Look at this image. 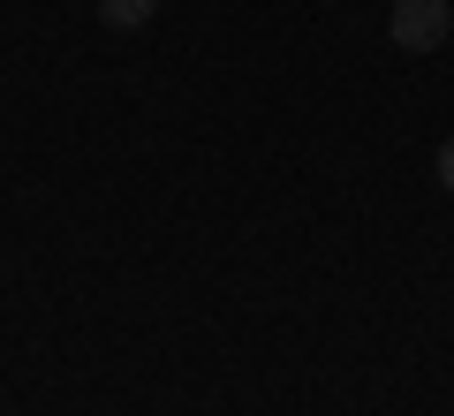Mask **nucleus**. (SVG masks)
Here are the masks:
<instances>
[{
	"label": "nucleus",
	"mask_w": 454,
	"mask_h": 416,
	"mask_svg": "<svg viewBox=\"0 0 454 416\" xmlns=\"http://www.w3.org/2000/svg\"><path fill=\"white\" fill-rule=\"evenodd\" d=\"M439 190L454 197V137H447V145H439Z\"/></svg>",
	"instance_id": "obj_3"
},
{
	"label": "nucleus",
	"mask_w": 454,
	"mask_h": 416,
	"mask_svg": "<svg viewBox=\"0 0 454 416\" xmlns=\"http://www.w3.org/2000/svg\"><path fill=\"white\" fill-rule=\"evenodd\" d=\"M152 16H160V0H98V23L106 31H145Z\"/></svg>",
	"instance_id": "obj_2"
},
{
	"label": "nucleus",
	"mask_w": 454,
	"mask_h": 416,
	"mask_svg": "<svg viewBox=\"0 0 454 416\" xmlns=\"http://www.w3.org/2000/svg\"><path fill=\"white\" fill-rule=\"evenodd\" d=\"M387 38H394L402 53H439V46L454 38V8H447V0H394Z\"/></svg>",
	"instance_id": "obj_1"
}]
</instances>
